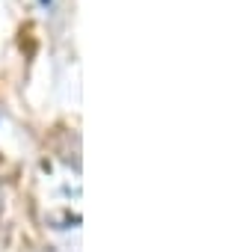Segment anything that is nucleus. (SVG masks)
<instances>
[{
  "mask_svg": "<svg viewBox=\"0 0 243 252\" xmlns=\"http://www.w3.org/2000/svg\"><path fill=\"white\" fill-rule=\"evenodd\" d=\"M42 3H45V6H48V3H51V0H42Z\"/></svg>",
  "mask_w": 243,
  "mask_h": 252,
  "instance_id": "obj_1",
  "label": "nucleus"
}]
</instances>
